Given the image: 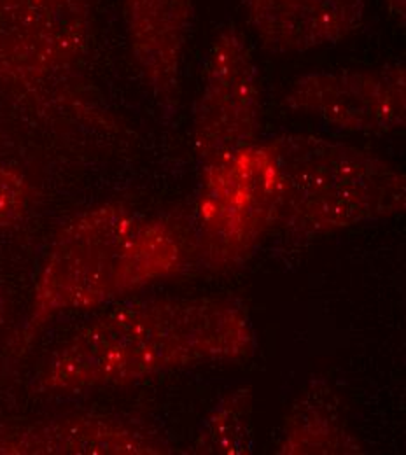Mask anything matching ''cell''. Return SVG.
Listing matches in <instances>:
<instances>
[{
    "label": "cell",
    "mask_w": 406,
    "mask_h": 455,
    "mask_svg": "<svg viewBox=\"0 0 406 455\" xmlns=\"http://www.w3.org/2000/svg\"><path fill=\"white\" fill-rule=\"evenodd\" d=\"M254 348L249 314L233 299L130 301L63 343L39 384L53 393L126 386L171 370L245 359Z\"/></svg>",
    "instance_id": "obj_1"
},
{
    "label": "cell",
    "mask_w": 406,
    "mask_h": 455,
    "mask_svg": "<svg viewBox=\"0 0 406 455\" xmlns=\"http://www.w3.org/2000/svg\"><path fill=\"white\" fill-rule=\"evenodd\" d=\"M187 252L174 228L124 204L95 205L65 223L37 277L18 337L25 352L60 314L92 310L186 268Z\"/></svg>",
    "instance_id": "obj_2"
},
{
    "label": "cell",
    "mask_w": 406,
    "mask_h": 455,
    "mask_svg": "<svg viewBox=\"0 0 406 455\" xmlns=\"http://www.w3.org/2000/svg\"><path fill=\"white\" fill-rule=\"evenodd\" d=\"M100 0H0V90L30 113L107 126L83 92Z\"/></svg>",
    "instance_id": "obj_3"
},
{
    "label": "cell",
    "mask_w": 406,
    "mask_h": 455,
    "mask_svg": "<svg viewBox=\"0 0 406 455\" xmlns=\"http://www.w3.org/2000/svg\"><path fill=\"white\" fill-rule=\"evenodd\" d=\"M279 173L275 227L331 233L405 212V175L359 148L306 133L268 140Z\"/></svg>",
    "instance_id": "obj_4"
},
{
    "label": "cell",
    "mask_w": 406,
    "mask_h": 455,
    "mask_svg": "<svg viewBox=\"0 0 406 455\" xmlns=\"http://www.w3.org/2000/svg\"><path fill=\"white\" fill-rule=\"evenodd\" d=\"M202 169L200 259L211 270L236 268L277 223L279 173L272 148L254 142Z\"/></svg>",
    "instance_id": "obj_5"
},
{
    "label": "cell",
    "mask_w": 406,
    "mask_h": 455,
    "mask_svg": "<svg viewBox=\"0 0 406 455\" xmlns=\"http://www.w3.org/2000/svg\"><path fill=\"white\" fill-rule=\"evenodd\" d=\"M259 74L243 34L230 23L214 39L195 106L193 144L202 165L256 142Z\"/></svg>",
    "instance_id": "obj_6"
},
{
    "label": "cell",
    "mask_w": 406,
    "mask_h": 455,
    "mask_svg": "<svg viewBox=\"0 0 406 455\" xmlns=\"http://www.w3.org/2000/svg\"><path fill=\"white\" fill-rule=\"evenodd\" d=\"M284 104L344 132L384 135L405 126V63L317 70L292 81Z\"/></svg>",
    "instance_id": "obj_7"
},
{
    "label": "cell",
    "mask_w": 406,
    "mask_h": 455,
    "mask_svg": "<svg viewBox=\"0 0 406 455\" xmlns=\"http://www.w3.org/2000/svg\"><path fill=\"white\" fill-rule=\"evenodd\" d=\"M172 447L156 431L113 417L63 415L0 427V455H162Z\"/></svg>",
    "instance_id": "obj_8"
},
{
    "label": "cell",
    "mask_w": 406,
    "mask_h": 455,
    "mask_svg": "<svg viewBox=\"0 0 406 455\" xmlns=\"http://www.w3.org/2000/svg\"><path fill=\"white\" fill-rule=\"evenodd\" d=\"M131 55L153 97L172 108L189 39L195 0H123Z\"/></svg>",
    "instance_id": "obj_9"
},
{
    "label": "cell",
    "mask_w": 406,
    "mask_h": 455,
    "mask_svg": "<svg viewBox=\"0 0 406 455\" xmlns=\"http://www.w3.org/2000/svg\"><path fill=\"white\" fill-rule=\"evenodd\" d=\"M249 23L274 53H303L333 46L355 34L364 0H245Z\"/></svg>",
    "instance_id": "obj_10"
},
{
    "label": "cell",
    "mask_w": 406,
    "mask_h": 455,
    "mask_svg": "<svg viewBox=\"0 0 406 455\" xmlns=\"http://www.w3.org/2000/svg\"><path fill=\"white\" fill-rule=\"evenodd\" d=\"M277 454H364L348 429L340 399L324 379H312L292 403Z\"/></svg>",
    "instance_id": "obj_11"
},
{
    "label": "cell",
    "mask_w": 406,
    "mask_h": 455,
    "mask_svg": "<svg viewBox=\"0 0 406 455\" xmlns=\"http://www.w3.org/2000/svg\"><path fill=\"white\" fill-rule=\"evenodd\" d=\"M252 391L240 387L221 399L203 419L193 454L245 455L252 452Z\"/></svg>",
    "instance_id": "obj_12"
},
{
    "label": "cell",
    "mask_w": 406,
    "mask_h": 455,
    "mask_svg": "<svg viewBox=\"0 0 406 455\" xmlns=\"http://www.w3.org/2000/svg\"><path fill=\"white\" fill-rule=\"evenodd\" d=\"M32 188L20 172L0 164V229L20 225L30 207Z\"/></svg>",
    "instance_id": "obj_13"
},
{
    "label": "cell",
    "mask_w": 406,
    "mask_h": 455,
    "mask_svg": "<svg viewBox=\"0 0 406 455\" xmlns=\"http://www.w3.org/2000/svg\"><path fill=\"white\" fill-rule=\"evenodd\" d=\"M389 5V11L393 12V16L398 20V23L402 27H405V5L406 0H386Z\"/></svg>",
    "instance_id": "obj_14"
},
{
    "label": "cell",
    "mask_w": 406,
    "mask_h": 455,
    "mask_svg": "<svg viewBox=\"0 0 406 455\" xmlns=\"http://www.w3.org/2000/svg\"><path fill=\"white\" fill-rule=\"evenodd\" d=\"M4 312H5V305H4V296H2V289H0V326L4 323Z\"/></svg>",
    "instance_id": "obj_15"
}]
</instances>
